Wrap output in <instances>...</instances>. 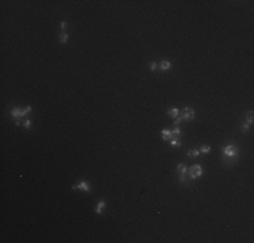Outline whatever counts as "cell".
<instances>
[{
	"label": "cell",
	"mask_w": 254,
	"mask_h": 243,
	"mask_svg": "<svg viewBox=\"0 0 254 243\" xmlns=\"http://www.w3.org/2000/svg\"><path fill=\"white\" fill-rule=\"evenodd\" d=\"M246 120H247V124H252V123H253V112H249Z\"/></svg>",
	"instance_id": "cell-14"
},
{
	"label": "cell",
	"mask_w": 254,
	"mask_h": 243,
	"mask_svg": "<svg viewBox=\"0 0 254 243\" xmlns=\"http://www.w3.org/2000/svg\"><path fill=\"white\" fill-rule=\"evenodd\" d=\"M242 130L247 131V130H249V124H243V126H242Z\"/></svg>",
	"instance_id": "cell-19"
},
{
	"label": "cell",
	"mask_w": 254,
	"mask_h": 243,
	"mask_svg": "<svg viewBox=\"0 0 254 243\" xmlns=\"http://www.w3.org/2000/svg\"><path fill=\"white\" fill-rule=\"evenodd\" d=\"M199 154H200V151H199V150H189L188 151V155L193 157V158H195V157H199Z\"/></svg>",
	"instance_id": "cell-12"
},
{
	"label": "cell",
	"mask_w": 254,
	"mask_h": 243,
	"mask_svg": "<svg viewBox=\"0 0 254 243\" xmlns=\"http://www.w3.org/2000/svg\"><path fill=\"white\" fill-rule=\"evenodd\" d=\"M169 116H172V118H178V113H180V111H178V108H172V110L168 111Z\"/></svg>",
	"instance_id": "cell-8"
},
{
	"label": "cell",
	"mask_w": 254,
	"mask_h": 243,
	"mask_svg": "<svg viewBox=\"0 0 254 243\" xmlns=\"http://www.w3.org/2000/svg\"><path fill=\"white\" fill-rule=\"evenodd\" d=\"M173 138V134L170 130H162V139L164 141H170Z\"/></svg>",
	"instance_id": "cell-5"
},
{
	"label": "cell",
	"mask_w": 254,
	"mask_h": 243,
	"mask_svg": "<svg viewBox=\"0 0 254 243\" xmlns=\"http://www.w3.org/2000/svg\"><path fill=\"white\" fill-rule=\"evenodd\" d=\"M28 112H31V107H30V105L26 107L24 110H21V108H14V110L11 111V115H12L15 119H18V118H21V116L27 115Z\"/></svg>",
	"instance_id": "cell-1"
},
{
	"label": "cell",
	"mask_w": 254,
	"mask_h": 243,
	"mask_svg": "<svg viewBox=\"0 0 254 243\" xmlns=\"http://www.w3.org/2000/svg\"><path fill=\"white\" fill-rule=\"evenodd\" d=\"M65 26H66V23H65V22H61V28H62V30H64V28H65Z\"/></svg>",
	"instance_id": "cell-21"
},
{
	"label": "cell",
	"mask_w": 254,
	"mask_h": 243,
	"mask_svg": "<svg viewBox=\"0 0 254 243\" xmlns=\"http://www.w3.org/2000/svg\"><path fill=\"white\" fill-rule=\"evenodd\" d=\"M177 170L180 171L181 174H185V173H187V166H185L184 164H180V165L177 166Z\"/></svg>",
	"instance_id": "cell-10"
},
{
	"label": "cell",
	"mask_w": 254,
	"mask_h": 243,
	"mask_svg": "<svg viewBox=\"0 0 254 243\" xmlns=\"http://www.w3.org/2000/svg\"><path fill=\"white\" fill-rule=\"evenodd\" d=\"M23 126H24V128H30L31 127V120H24Z\"/></svg>",
	"instance_id": "cell-17"
},
{
	"label": "cell",
	"mask_w": 254,
	"mask_h": 243,
	"mask_svg": "<svg viewBox=\"0 0 254 243\" xmlns=\"http://www.w3.org/2000/svg\"><path fill=\"white\" fill-rule=\"evenodd\" d=\"M180 181H181V182L185 181V177H184V174H181V176H180Z\"/></svg>",
	"instance_id": "cell-20"
},
{
	"label": "cell",
	"mask_w": 254,
	"mask_h": 243,
	"mask_svg": "<svg viewBox=\"0 0 254 243\" xmlns=\"http://www.w3.org/2000/svg\"><path fill=\"white\" fill-rule=\"evenodd\" d=\"M77 187V189H81V190H85V192H89L91 190V188H89V185H88V182H85V181H81L79 185H76Z\"/></svg>",
	"instance_id": "cell-6"
},
{
	"label": "cell",
	"mask_w": 254,
	"mask_h": 243,
	"mask_svg": "<svg viewBox=\"0 0 254 243\" xmlns=\"http://www.w3.org/2000/svg\"><path fill=\"white\" fill-rule=\"evenodd\" d=\"M157 68H158V65L155 64V62H151V64H150V69H151V70H155Z\"/></svg>",
	"instance_id": "cell-18"
},
{
	"label": "cell",
	"mask_w": 254,
	"mask_h": 243,
	"mask_svg": "<svg viewBox=\"0 0 254 243\" xmlns=\"http://www.w3.org/2000/svg\"><path fill=\"white\" fill-rule=\"evenodd\" d=\"M189 174H190V178H192V180H196V178H199V177L203 174V169H201L200 165H195V166L190 168Z\"/></svg>",
	"instance_id": "cell-2"
},
{
	"label": "cell",
	"mask_w": 254,
	"mask_h": 243,
	"mask_svg": "<svg viewBox=\"0 0 254 243\" xmlns=\"http://www.w3.org/2000/svg\"><path fill=\"white\" fill-rule=\"evenodd\" d=\"M223 153H224L226 157H231V158H234V157H236V154H238V147H236V146H233V145H229L227 147L223 149Z\"/></svg>",
	"instance_id": "cell-3"
},
{
	"label": "cell",
	"mask_w": 254,
	"mask_h": 243,
	"mask_svg": "<svg viewBox=\"0 0 254 243\" xmlns=\"http://www.w3.org/2000/svg\"><path fill=\"white\" fill-rule=\"evenodd\" d=\"M210 150H211V147H210V146H203V147H201L199 151H200V153H204V154H206V153H210Z\"/></svg>",
	"instance_id": "cell-13"
},
{
	"label": "cell",
	"mask_w": 254,
	"mask_h": 243,
	"mask_svg": "<svg viewBox=\"0 0 254 243\" xmlns=\"http://www.w3.org/2000/svg\"><path fill=\"white\" fill-rule=\"evenodd\" d=\"M106 207V201L104 200H102V201H99V204H97V207H96V213H102V211H103V208Z\"/></svg>",
	"instance_id": "cell-9"
},
{
	"label": "cell",
	"mask_w": 254,
	"mask_h": 243,
	"mask_svg": "<svg viewBox=\"0 0 254 243\" xmlns=\"http://www.w3.org/2000/svg\"><path fill=\"white\" fill-rule=\"evenodd\" d=\"M170 68H172V64H170L169 61H162L160 65V69L161 70H169Z\"/></svg>",
	"instance_id": "cell-7"
},
{
	"label": "cell",
	"mask_w": 254,
	"mask_h": 243,
	"mask_svg": "<svg viewBox=\"0 0 254 243\" xmlns=\"http://www.w3.org/2000/svg\"><path fill=\"white\" fill-rule=\"evenodd\" d=\"M193 118H195V112H193V110H190V108H185V110L183 111V116H181L183 120H188V119H193Z\"/></svg>",
	"instance_id": "cell-4"
},
{
	"label": "cell",
	"mask_w": 254,
	"mask_h": 243,
	"mask_svg": "<svg viewBox=\"0 0 254 243\" xmlns=\"http://www.w3.org/2000/svg\"><path fill=\"white\" fill-rule=\"evenodd\" d=\"M66 41H68V34H66V33H61V34H60V42H61V43H65Z\"/></svg>",
	"instance_id": "cell-11"
},
{
	"label": "cell",
	"mask_w": 254,
	"mask_h": 243,
	"mask_svg": "<svg viewBox=\"0 0 254 243\" xmlns=\"http://www.w3.org/2000/svg\"><path fill=\"white\" fill-rule=\"evenodd\" d=\"M180 145H181V143L177 141V139H173V138L170 139V146H180Z\"/></svg>",
	"instance_id": "cell-15"
},
{
	"label": "cell",
	"mask_w": 254,
	"mask_h": 243,
	"mask_svg": "<svg viewBox=\"0 0 254 243\" xmlns=\"http://www.w3.org/2000/svg\"><path fill=\"white\" fill-rule=\"evenodd\" d=\"M172 134H174V135H177V136H178V135H180V134H181V130H180V128H178V127H176L174 130L172 131Z\"/></svg>",
	"instance_id": "cell-16"
}]
</instances>
